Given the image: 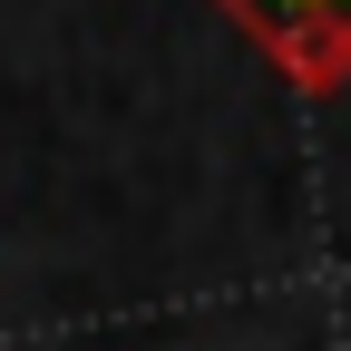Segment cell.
I'll use <instances>...</instances> for the list:
<instances>
[{"label": "cell", "instance_id": "1", "mask_svg": "<svg viewBox=\"0 0 351 351\" xmlns=\"http://www.w3.org/2000/svg\"><path fill=\"white\" fill-rule=\"evenodd\" d=\"M225 10L293 69V88H351V0H225Z\"/></svg>", "mask_w": 351, "mask_h": 351}]
</instances>
